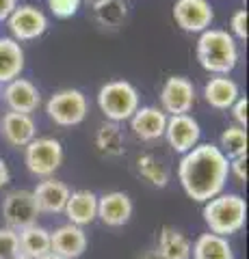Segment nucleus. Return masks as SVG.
Listing matches in <instances>:
<instances>
[{
    "mask_svg": "<svg viewBox=\"0 0 249 259\" xmlns=\"http://www.w3.org/2000/svg\"><path fill=\"white\" fill-rule=\"evenodd\" d=\"M230 162V173L236 177L240 184L247 182V156H238V158H232Z\"/></svg>",
    "mask_w": 249,
    "mask_h": 259,
    "instance_id": "32",
    "label": "nucleus"
},
{
    "mask_svg": "<svg viewBox=\"0 0 249 259\" xmlns=\"http://www.w3.org/2000/svg\"><path fill=\"white\" fill-rule=\"evenodd\" d=\"M80 3H83V0H48V9L52 11L54 18L67 20L78 13Z\"/></svg>",
    "mask_w": 249,
    "mask_h": 259,
    "instance_id": "28",
    "label": "nucleus"
},
{
    "mask_svg": "<svg viewBox=\"0 0 249 259\" xmlns=\"http://www.w3.org/2000/svg\"><path fill=\"white\" fill-rule=\"evenodd\" d=\"M9 30H11V39L15 41H30V39L42 37L48 30V18L44 11H39L33 5H22L15 7V11L9 15Z\"/></svg>",
    "mask_w": 249,
    "mask_h": 259,
    "instance_id": "9",
    "label": "nucleus"
},
{
    "mask_svg": "<svg viewBox=\"0 0 249 259\" xmlns=\"http://www.w3.org/2000/svg\"><path fill=\"white\" fill-rule=\"evenodd\" d=\"M132 201L126 192H106L98 197V218L106 227H124L132 218Z\"/></svg>",
    "mask_w": 249,
    "mask_h": 259,
    "instance_id": "15",
    "label": "nucleus"
},
{
    "mask_svg": "<svg viewBox=\"0 0 249 259\" xmlns=\"http://www.w3.org/2000/svg\"><path fill=\"white\" fill-rule=\"evenodd\" d=\"M240 97L238 84L228 76H215L204 87V100L217 110H228Z\"/></svg>",
    "mask_w": 249,
    "mask_h": 259,
    "instance_id": "19",
    "label": "nucleus"
},
{
    "mask_svg": "<svg viewBox=\"0 0 249 259\" xmlns=\"http://www.w3.org/2000/svg\"><path fill=\"white\" fill-rule=\"evenodd\" d=\"M197 61L215 76H228L238 63L236 39L228 30L208 28L199 32L197 39Z\"/></svg>",
    "mask_w": 249,
    "mask_h": 259,
    "instance_id": "2",
    "label": "nucleus"
},
{
    "mask_svg": "<svg viewBox=\"0 0 249 259\" xmlns=\"http://www.w3.org/2000/svg\"><path fill=\"white\" fill-rule=\"evenodd\" d=\"M15 253H20V242H18V231L3 227L0 229V259L11 257Z\"/></svg>",
    "mask_w": 249,
    "mask_h": 259,
    "instance_id": "29",
    "label": "nucleus"
},
{
    "mask_svg": "<svg viewBox=\"0 0 249 259\" xmlns=\"http://www.w3.org/2000/svg\"><path fill=\"white\" fill-rule=\"evenodd\" d=\"M39 259H63V257H59L57 253H52V250H50V253H46V255H42V257H39Z\"/></svg>",
    "mask_w": 249,
    "mask_h": 259,
    "instance_id": "36",
    "label": "nucleus"
},
{
    "mask_svg": "<svg viewBox=\"0 0 249 259\" xmlns=\"http://www.w3.org/2000/svg\"><path fill=\"white\" fill-rule=\"evenodd\" d=\"M128 121H130V130L134 136L141 141H158L165 136L167 115L158 106L136 108V112Z\"/></svg>",
    "mask_w": 249,
    "mask_h": 259,
    "instance_id": "16",
    "label": "nucleus"
},
{
    "mask_svg": "<svg viewBox=\"0 0 249 259\" xmlns=\"http://www.w3.org/2000/svg\"><path fill=\"white\" fill-rule=\"evenodd\" d=\"M165 136L169 147L184 156L195 145H199L202 130H199V123L191 115H173V117H167Z\"/></svg>",
    "mask_w": 249,
    "mask_h": 259,
    "instance_id": "11",
    "label": "nucleus"
},
{
    "mask_svg": "<svg viewBox=\"0 0 249 259\" xmlns=\"http://www.w3.org/2000/svg\"><path fill=\"white\" fill-rule=\"evenodd\" d=\"M20 253L28 259H39L42 255L50 253V231L42 225H30L26 229L18 231Z\"/></svg>",
    "mask_w": 249,
    "mask_h": 259,
    "instance_id": "23",
    "label": "nucleus"
},
{
    "mask_svg": "<svg viewBox=\"0 0 249 259\" xmlns=\"http://www.w3.org/2000/svg\"><path fill=\"white\" fill-rule=\"evenodd\" d=\"M24 162L33 175L44 177V180L52 177L54 171L63 164V145L50 136L33 139L24 147Z\"/></svg>",
    "mask_w": 249,
    "mask_h": 259,
    "instance_id": "6",
    "label": "nucleus"
},
{
    "mask_svg": "<svg viewBox=\"0 0 249 259\" xmlns=\"http://www.w3.org/2000/svg\"><path fill=\"white\" fill-rule=\"evenodd\" d=\"M173 20L187 32H204L210 28L215 11L208 0H175Z\"/></svg>",
    "mask_w": 249,
    "mask_h": 259,
    "instance_id": "10",
    "label": "nucleus"
},
{
    "mask_svg": "<svg viewBox=\"0 0 249 259\" xmlns=\"http://www.w3.org/2000/svg\"><path fill=\"white\" fill-rule=\"evenodd\" d=\"M3 95H5V102L9 106V110L22 112V115H30L42 104L39 89L26 78H15L11 82H7Z\"/></svg>",
    "mask_w": 249,
    "mask_h": 259,
    "instance_id": "14",
    "label": "nucleus"
},
{
    "mask_svg": "<svg viewBox=\"0 0 249 259\" xmlns=\"http://www.w3.org/2000/svg\"><path fill=\"white\" fill-rule=\"evenodd\" d=\"M204 223L210 233L217 236H234L245 227L247 221V203L236 192H221L204 203L202 209Z\"/></svg>",
    "mask_w": 249,
    "mask_h": 259,
    "instance_id": "3",
    "label": "nucleus"
},
{
    "mask_svg": "<svg viewBox=\"0 0 249 259\" xmlns=\"http://www.w3.org/2000/svg\"><path fill=\"white\" fill-rule=\"evenodd\" d=\"M219 149L228 160L247 156V132L240 125H230L228 130H223L221 139H219Z\"/></svg>",
    "mask_w": 249,
    "mask_h": 259,
    "instance_id": "25",
    "label": "nucleus"
},
{
    "mask_svg": "<svg viewBox=\"0 0 249 259\" xmlns=\"http://www.w3.org/2000/svg\"><path fill=\"white\" fill-rule=\"evenodd\" d=\"M39 209L30 190H11L3 199V218L9 229L22 231L30 225H37Z\"/></svg>",
    "mask_w": 249,
    "mask_h": 259,
    "instance_id": "7",
    "label": "nucleus"
},
{
    "mask_svg": "<svg viewBox=\"0 0 249 259\" xmlns=\"http://www.w3.org/2000/svg\"><path fill=\"white\" fill-rule=\"evenodd\" d=\"M3 136L5 141L13 145V147H26V145L37 139V125L30 115H22V112H7L3 117Z\"/></svg>",
    "mask_w": 249,
    "mask_h": 259,
    "instance_id": "18",
    "label": "nucleus"
},
{
    "mask_svg": "<svg viewBox=\"0 0 249 259\" xmlns=\"http://www.w3.org/2000/svg\"><path fill=\"white\" fill-rule=\"evenodd\" d=\"M98 106L113 123L128 121L139 108V91L126 80H111L98 91Z\"/></svg>",
    "mask_w": 249,
    "mask_h": 259,
    "instance_id": "4",
    "label": "nucleus"
},
{
    "mask_svg": "<svg viewBox=\"0 0 249 259\" xmlns=\"http://www.w3.org/2000/svg\"><path fill=\"white\" fill-rule=\"evenodd\" d=\"M93 11L102 26L115 28L126 20L128 7L124 0H98V3H93Z\"/></svg>",
    "mask_w": 249,
    "mask_h": 259,
    "instance_id": "26",
    "label": "nucleus"
},
{
    "mask_svg": "<svg viewBox=\"0 0 249 259\" xmlns=\"http://www.w3.org/2000/svg\"><path fill=\"white\" fill-rule=\"evenodd\" d=\"M24 69V50L11 37H0V84L20 78Z\"/></svg>",
    "mask_w": 249,
    "mask_h": 259,
    "instance_id": "20",
    "label": "nucleus"
},
{
    "mask_svg": "<svg viewBox=\"0 0 249 259\" xmlns=\"http://www.w3.org/2000/svg\"><path fill=\"white\" fill-rule=\"evenodd\" d=\"M46 112L57 125L72 127L85 121L87 112H89V102H87V95L78 89H63L48 100Z\"/></svg>",
    "mask_w": 249,
    "mask_h": 259,
    "instance_id": "5",
    "label": "nucleus"
},
{
    "mask_svg": "<svg viewBox=\"0 0 249 259\" xmlns=\"http://www.w3.org/2000/svg\"><path fill=\"white\" fill-rule=\"evenodd\" d=\"M30 192H33L39 214H63L72 190L67 188V184L52 180V177H46V180L39 182L35 186V190H30Z\"/></svg>",
    "mask_w": 249,
    "mask_h": 259,
    "instance_id": "13",
    "label": "nucleus"
},
{
    "mask_svg": "<svg viewBox=\"0 0 249 259\" xmlns=\"http://www.w3.org/2000/svg\"><path fill=\"white\" fill-rule=\"evenodd\" d=\"M230 162L217 145L202 143L187 151L178 164V180L189 199L206 203L226 188Z\"/></svg>",
    "mask_w": 249,
    "mask_h": 259,
    "instance_id": "1",
    "label": "nucleus"
},
{
    "mask_svg": "<svg viewBox=\"0 0 249 259\" xmlns=\"http://www.w3.org/2000/svg\"><path fill=\"white\" fill-rule=\"evenodd\" d=\"M9 180H11V171H9V166H7V162L0 158V188L9 184Z\"/></svg>",
    "mask_w": 249,
    "mask_h": 259,
    "instance_id": "34",
    "label": "nucleus"
},
{
    "mask_svg": "<svg viewBox=\"0 0 249 259\" xmlns=\"http://www.w3.org/2000/svg\"><path fill=\"white\" fill-rule=\"evenodd\" d=\"M139 259H160V255L156 253V250H146V253H143Z\"/></svg>",
    "mask_w": 249,
    "mask_h": 259,
    "instance_id": "35",
    "label": "nucleus"
},
{
    "mask_svg": "<svg viewBox=\"0 0 249 259\" xmlns=\"http://www.w3.org/2000/svg\"><path fill=\"white\" fill-rule=\"evenodd\" d=\"M156 253L160 259H191V240L173 227H163L158 233Z\"/></svg>",
    "mask_w": 249,
    "mask_h": 259,
    "instance_id": "22",
    "label": "nucleus"
},
{
    "mask_svg": "<svg viewBox=\"0 0 249 259\" xmlns=\"http://www.w3.org/2000/svg\"><path fill=\"white\" fill-rule=\"evenodd\" d=\"M5 259H28L26 255H22V253H15V255H11V257H5Z\"/></svg>",
    "mask_w": 249,
    "mask_h": 259,
    "instance_id": "37",
    "label": "nucleus"
},
{
    "mask_svg": "<svg viewBox=\"0 0 249 259\" xmlns=\"http://www.w3.org/2000/svg\"><path fill=\"white\" fill-rule=\"evenodd\" d=\"M89 3H98V0H89Z\"/></svg>",
    "mask_w": 249,
    "mask_h": 259,
    "instance_id": "38",
    "label": "nucleus"
},
{
    "mask_svg": "<svg viewBox=\"0 0 249 259\" xmlns=\"http://www.w3.org/2000/svg\"><path fill=\"white\" fill-rule=\"evenodd\" d=\"M230 35L234 39H247V9H238L230 20Z\"/></svg>",
    "mask_w": 249,
    "mask_h": 259,
    "instance_id": "30",
    "label": "nucleus"
},
{
    "mask_svg": "<svg viewBox=\"0 0 249 259\" xmlns=\"http://www.w3.org/2000/svg\"><path fill=\"white\" fill-rule=\"evenodd\" d=\"M195 104V87L189 78L184 76H171L165 80L163 89H160V110L173 115H189V110Z\"/></svg>",
    "mask_w": 249,
    "mask_h": 259,
    "instance_id": "8",
    "label": "nucleus"
},
{
    "mask_svg": "<svg viewBox=\"0 0 249 259\" xmlns=\"http://www.w3.org/2000/svg\"><path fill=\"white\" fill-rule=\"evenodd\" d=\"M63 214L69 218L72 225L85 227L91 225L98 218V194L91 190H74L69 192V199L65 203Z\"/></svg>",
    "mask_w": 249,
    "mask_h": 259,
    "instance_id": "17",
    "label": "nucleus"
},
{
    "mask_svg": "<svg viewBox=\"0 0 249 259\" xmlns=\"http://www.w3.org/2000/svg\"><path fill=\"white\" fill-rule=\"evenodd\" d=\"M191 257L193 259H234V248L230 240L217 233H202L191 244Z\"/></svg>",
    "mask_w": 249,
    "mask_h": 259,
    "instance_id": "21",
    "label": "nucleus"
},
{
    "mask_svg": "<svg viewBox=\"0 0 249 259\" xmlns=\"http://www.w3.org/2000/svg\"><path fill=\"white\" fill-rule=\"evenodd\" d=\"M50 250L63 259H78L87 250V233L83 227L61 225L50 231Z\"/></svg>",
    "mask_w": 249,
    "mask_h": 259,
    "instance_id": "12",
    "label": "nucleus"
},
{
    "mask_svg": "<svg viewBox=\"0 0 249 259\" xmlns=\"http://www.w3.org/2000/svg\"><path fill=\"white\" fill-rule=\"evenodd\" d=\"M18 7V0H0V22L9 20V15L15 11Z\"/></svg>",
    "mask_w": 249,
    "mask_h": 259,
    "instance_id": "33",
    "label": "nucleus"
},
{
    "mask_svg": "<svg viewBox=\"0 0 249 259\" xmlns=\"http://www.w3.org/2000/svg\"><path fill=\"white\" fill-rule=\"evenodd\" d=\"M136 166H139V173L143 180H148L152 186H156V188H165L167 184H169V171H167V166L163 164L160 160H156L154 156H141L136 160Z\"/></svg>",
    "mask_w": 249,
    "mask_h": 259,
    "instance_id": "27",
    "label": "nucleus"
},
{
    "mask_svg": "<svg viewBox=\"0 0 249 259\" xmlns=\"http://www.w3.org/2000/svg\"><path fill=\"white\" fill-rule=\"evenodd\" d=\"M247 106H249V102H247V97H238V100L232 104V117H234L236 121V125L240 127H247Z\"/></svg>",
    "mask_w": 249,
    "mask_h": 259,
    "instance_id": "31",
    "label": "nucleus"
},
{
    "mask_svg": "<svg viewBox=\"0 0 249 259\" xmlns=\"http://www.w3.org/2000/svg\"><path fill=\"white\" fill-rule=\"evenodd\" d=\"M95 147L102 156L106 158H119L124 153V134L122 127L113 121H106L104 125L98 127L95 132Z\"/></svg>",
    "mask_w": 249,
    "mask_h": 259,
    "instance_id": "24",
    "label": "nucleus"
}]
</instances>
